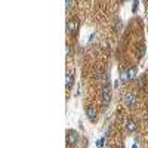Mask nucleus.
<instances>
[{
    "mask_svg": "<svg viewBox=\"0 0 148 148\" xmlns=\"http://www.w3.org/2000/svg\"><path fill=\"white\" fill-rule=\"evenodd\" d=\"M86 116H88V119H89L90 121H95V120H96V111L89 107V108H86Z\"/></svg>",
    "mask_w": 148,
    "mask_h": 148,
    "instance_id": "0eeeda50",
    "label": "nucleus"
},
{
    "mask_svg": "<svg viewBox=\"0 0 148 148\" xmlns=\"http://www.w3.org/2000/svg\"><path fill=\"white\" fill-rule=\"evenodd\" d=\"M138 5H139L138 2H133V8H132V10H133V12H136V9H138Z\"/></svg>",
    "mask_w": 148,
    "mask_h": 148,
    "instance_id": "9d476101",
    "label": "nucleus"
},
{
    "mask_svg": "<svg viewBox=\"0 0 148 148\" xmlns=\"http://www.w3.org/2000/svg\"><path fill=\"white\" fill-rule=\"evenodd\" d=\"M71 5H73V2H71V0H67V2H65V6H67V9H70V8H71Z\"/></svg>",
    "mask_w": 148,
    "mask_h": 148,
    "instance_id": "9b49d317",
    "label": "nucleus"
},
{
    "mask_svg": "<svg viewBox=\"0 0 148 148\" xmlns=\"http://www.w3.org/2000/svg\"><path fill=\"white\" fill-rule=\"evenodd\" d=\"M136 96H135L132 92H125L123 93V104H125L126 107H129V108H132V107H135L136 105Z\"/></svg>",
    "mask_w": 148,
    "mask_h": 148,
    "instance_id": "7ed1b4c3",
    "label": "nucleus"
},
{
    "mask_svg": "<svg viewBox=\"0 0 148 148\" xmlns=\"http://www.w3.org/2000/svg\"><path fill=\"white\" fill-rule=\"evenodd\" d=\"M125 127H126V130H127L129 133H132V132H135V130L138 129V123L135 121V120H127Z\"/></svg>",
    "mask_w": 148,
    "mask_h": 148,
    "instance_id": "423d86ee",
    "label": "nucleus"
},
{
    "mask_svg": "<svg viewBox=\"0 0 148 148\" xmlns=\"http://www.w3.org/2000/svg\"><path fill=\"white\" fill-rule=\"evenodd\" d=\"M79 139H80V135L77 133V130H74V129H68L67 130V144L68 145L76 147Z\"/></svg>",
    "mask_w": 148,
    "mask_h": 148,
    "instance_id": "f03ea898",
    "label": "nucleus"
},
{
    "mask_svg": "<svg viewBox=\"0 0 148 148\" xmlns=\"http://www.w3.org/2000/svg\"><path fill=\"white\" fill-rule=\"evenodd\" d=\"M138 77V71H136V67L135 65H132V67H129L127 70H125L121 73V83H127V82H132V80H135Z\"/></svg>",
    "mask_w": 148,
    "mask_h": 148,
    "instance_id": "f257e3e1",
    "label": "nucleus"
},
{
    "mask_svg": "<svg viewBox=\"0 0 148 148\" xmlns=\"http://www.w3.org/2000/svg\"><path fill=\"white\" fill-rule=\"evenodd\" d=\"M147 21H148V10H147Z\"/></svg>",
    "mask_w": 148,
    "mask_h": 148,
    "instance_id": "4468645a",
    "label": "nucleus"
},
{
    "mask_svg": "<svg viewBox=\"0 0 148 148\" xmlns=\"http://www.w3.org/2000/svg\"><path fill=\"white\" fill-rule=\"evenodd\" d=\"M101 98H102V102H105V105L110 104V101H111V93H110V89H108V84L102 86V89H101Z\"/></svg>",
    "mask_w": 148,
    "mask_h": 148,
    "instance_id": "39448f33",
    "label": "nucleus"
},
{
    "mask_svg": "<svg viewBox=\"0 0 148 148\" xmlns=\"http://www.w3.org/2000/svg\"><path fill=\"white\" fill-rule=\"evenodd\" d=\"M104 144H105V138H104V136H102V138H101L99 141H98V142H96V145H98V147H99V148H101V147H102Z\"/></svg>",
    "mask_w": 148,
    "mask_h": 148,
    "instance_id": "1a4fd4ad",
    "label": "nucleus"
},
{
    "mask_svg": "<svg viewBox=\"0 0 148 148\" xmlns=\"http://www.w3.org/2000/svg\"><path fill=\"white\" fill-rule=\"evenodd\" d=\"M132 148H138V144H136V142H135V144L132 145Z\"/></svg>",
    "mask_w": 148,
    "mask_h": 148,
    "instance_id": "f8f14e48",
    "label": "nucleus"
},
{
    "mask_svg": "<svg viewBox=\"0 0 148 148\" xmlns=\"http://www.w3.org/2000/svg\"><path fill=\"white\" fill-rule=\"evenodd\" d=\"M145 119H147V121H148V113H147V114H145Z\"/></svg>",
    "mask_w": 148,
    "mask_h": 148,
    "instance_id": "ddd939ff",
    "label": "nucleus"
},
{
    "mask_svg": "<svg viewBox=\"0 0 148 148\" xmlns=\"http://www.w3.org/2000/svg\"><path fill=\"white\" fill-rule=\"evenodd\" d=\"M79 21L77 19H70L67 22V33H70L71 36H76L77 34V30H79Z\"/></svg>",
    "mask_w": 148,
    "mask_h": 148,
    "instance_id": "20e7f679",
    "label": "nucleus"
},
{
    "mask_svg": "<svg viewBox=\"0 0 148 148\" xmlns=\"http://www.w3.org/2000/svg\"><path fill=\"white\" fill-rule=\"evenodd\" d=\"M73 83H74V77H73V74L67 73V80H65V86H67V89H71L73 88Z\"/></svg>",
    "mask_w": 148,
    "mask_h": 148,
    "instance_id": "6e6552de",
    "label": "nucleus"
}]
</instances>
